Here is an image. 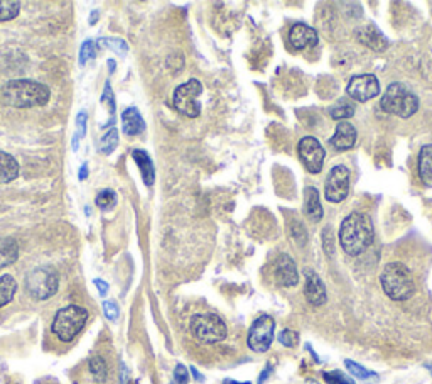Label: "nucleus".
Returning a JSON list of instances; mask_svg holds the SVG:
<instances>
[{
  "label": "nucleus",
  "instance_id": "a211bd4d",
  "mask_svg": "<svg viewBox=\"0 0 432 384\" xmlns=\"http://www.w3.org/2000/svg\"><path fill=\"white\" fill-rule=\"evenodd\" d=\"M122 129L127 136H139L145 131V122L137 108L130 107L122 113Z\"/></svg>",
  "mask_w": 432,
  "mask_h": 384
},
{
  "label": "nucleus",
  "instance_id": "b1692460",
  "mask_svg": "<svg viewBox=\"0 0 432 384\" xmlns=\"http://www.w3.org/2000/svg\"><path fill=\"white\" fill-rule=\"evenodd\" d=\"M331 117L334 118V121H341L344 122L346 118H350L355 116V105H353L350 100H344L341 98L339 102H336L331 107Z\"/></svg>",
  "mask_w": 432,
  "mask_h": 384
},
{
  "label": "nucleus",
  "instance_id": "9b49d317",
  "mask_svg": "<svg viewBox=\"0 0 432 384\" xmlns=\"http://www.w3.org/2000/svg\"><path fill=\"white\" fill-rule=\"evenodd\" d=\"M299 158H301L306 170L312 173V175H316V173L323 170L326 153L316 137H304L299 143Z\"/></svg>",
  "mask_w": 432,
  "mask_h": 384
},
{
  "label": "nucleus",
  "instance_id": "79ce46f5",
  "mask_svg": "<svg viewBox=\"0 0 432 384\" xmlns=\"http://www.w3.org/2000/svg\"><path fill=\"white\" fill-rule=\"evenodd\" d=\"M427 369H429L431 374H432V365H431V364H427Z\"/></svg>",
  "mask_w": 432,
  "mask_h": 384
},
{
  "label": "nucleus",
  "instance_id": "cd10ccee",
  "mask_svg": "<svg viewBox=\"0 0 432 384\" xmlns=\"http://www.w3.org/2000/svg\"><path fill=\"white\" fill-rule=\"evenodd\" d=\"M118 144V131L117 129H110L107 134L103 136V139L100 141V151H102L103 154H110L113 153V149L117 148Z\"/></svg>",
  "mask_w": 432,
  "mask_h": 384
},
{
  "label": "nucleus",
  "instance_id": "4be33fe9",
  "mask_svg": "<svg viewBox=\"0 0 432 384\" xmlns=\"http://www.w3.org/2000/svg\"><path fill=\"white\" fill-rule=\"evenodd\" d=\"M17 256H19V246L17 242L7 237V239H0V268H6L9 264L16 263Z\"/></svg>",
  "mask_w": 432,
  "mask_h": 384
},
{
  "label": "nucleus",
  "instance_id": "4c0bfd02",
  "mask_svg": "<svg viewBox=\"0 0 432 384\" xmlns=\"http://www.w3.org/2000/svg\"><path fill=\"white\" fill-rule=\"evenodd\" d=\"M120 384H128V371H127L125 364H122V371H120Z\"/></svg>",
  "mask_w": 432,
  "mask_h": 384
},
{
  "label": "nucleus",
  "instance_id": "aec40b11",
  "mask_svg": "<svg viewBox=\"0 0 432 384\" xmlns=\"http://www.w3.org/2000/svg\"><path fill=\"white\" fill-rule=\"evenodd\" d=\"M132 156H134V161L139 164L142 178H144V183L147 186H150L155 180V170H154V163L153 159H150L149 154L145 153V151L137 149L132 153Z\"/></svg>",
  "mask_w": 432,
  "mask_h": 384
},
{
  "label": "nucleus",
  "instance_id": "a878e982",
  "mask_svg": "<svg viewBox=\"0 0 432 384\" xmlns=\"http://www.w3.org/2000/svg\"><path fill=\"white\" fill-rule=\"evenodd\" d=\"M90 373L93 374L96 383H103L107 379V364H105V360L100 355H95V358L90 359Z\"/></svg>",
  "mask_w": 432,
  "mask_h": 384
},
{
  "label": "nucleus",
  "instance_id": "9d476101",
  "mask_svg": "<svg viewBox=\"0 0 432 384\" xmlns=\"http://www.w3.org/2000/svg\"><path fill=\"white\" fill-rule=\"evenodd\" d=\"M348 193H350V170L343 164H338L326 178V200L331 203H341Z\"/></svg>",
  "mask_w": 432,
  "mask_h": 384
},
{
  "label": "nucleus",
  "instance_id": "f3484780",
  "mask_svg": "<svg viewBox=\"0 0 432 384\" xmlns=\"http://www.w3.org/2000/svg\"><path fill=\"white\" fill-rule=\"evenodd\" d=\"M304 213L311 222H319L323 218V205L319 200V191L314 186L304 188Z\"/></svg>",
  "mask_w": 432,
  "mask_h": 384
},
{
  "label": "nucleus",
  "instance_id": "dca6fc26",
  "mask_svg": "<svg viewBox=\"0 0 432 384\" xmlns=\"http://www.w3.org/2000/svg\"><path fill=\"white\" fill-rule=\"evenodd\" d=\"M356 143V129L350 122H339L336 126V132L331 137V146L336 151H348Z\"/></svg>",
  "mask_w": 432,
  "mask_h": 384
},
{
  "label": "nucleus",
  "instance_id": "bb28decb",
  "mask_svg": "<svg viewBox=\"0 0 432 384\" xmlns=\"http://www.w3.org/2000/svg\"><path fill=\"white\" fill-rule=\"evenodd\" d=\"M344 365H346V369L350 371V374H353L356 379H360V381H371V379H376V374L369 371V369H365L363 365L353 363V360H344Z\"/></svg>",
  "mask_w": 432,
  "mask_h": 384
},
{
  "label": "nucleus",
  "instance_id": "c9c22d12",
  "mask_svg": "<svg viewBox=\"0 0 432 384\" xmlns=\"http://www.w3.org/2000/svg\"><path fill=\"white\" fill-rule=\"evenodd\" d=\"M95 286L98 288V293L102 295V296H105V295L108 293V285L103 280H95Z\"/></svg>",
  "mask_w": 432,
  "mask_h": 384
},
{
  "label": "nucleus",
  "instance_id": "6e6552de",
  "mask_svg": "<svg viewBox=\"0 0 432 384\" xmlns=\"http://www.w3.org/2000/svg\"><path fill=\"white\" fill-rule=\"evenodd\" d=\"M59 278L53 268L43 266L34 269L26 278V288L34 300H48L58 291Z\"/></svg>",
  "mask_w": 432,
  "mask_h": 384
},
{
  "label": "nucleus",
  "instance_id": "ea45409f",
  "mask_svg": "<svg viewBox=\"0 0 432 384\" xmlns=\"http://www.w3.org/2000/svg\"><path fill=\"white\" fill-rule=\"evenodd\" d=\"M86 170H88V166H86V164H85V166H83V168H81V173H80V180H85V178H86V175H88V173H86Z\"/></svg>",
  "mask_w": 432,
  "mask_h": 384
},
{
  "label": "nucleus",
  "instance_id": "f03ea898",
  "mask_svg": "<svg viewBox=\"0 0 432 384\" xmlns=\"http://www.w3.org/2000/svg\"><path fill=\"white\" fill-rule=\"evenodd\" d=\"M51 91L43 84L34 80H12L4 86V102L16 108L43 107L49 102Z\"/></svg>",
  "mask_w": 432,
  "mask_h": 384
},
{
  "label": "nucleus",
  "instance_id": "58836bf2",
  "mask_svg": "<svg viewBox=\"0 0 432 384\" xmlns=\"http://www.w3.org/2000/svg\"><path fill=\"white\" fill-rule=\"evenodd\" d=\"M191 373H192V376H195V378L197 379V381H203V379H205L203 376H201V374H200V373H197V371H196V368H191Z\"/></svg>",
  "mask_w": 432,
  "mask_h": 384
},
{
  "label": "nucleus",
  "instance_id": "c85d7f7f",
  "mask_svg": "<svg viewBox=\"0 0 432 384\" xmlns=\"http://www.w3.org/2000/svg\"><path fill=\"white\" fill-rule=\"evenodd\" d=\"M117 203V193L113 190H102L96 196V205L100 208H112Z\"/></svg>",
  "mask_w": 432,
  "mask_h": 384
},
{
  "label": "nucleus",
  "instance_id": "5701e85b",
  "mask_svg": "<svg viewBox=\"0 0 432 384\" xmlns=\"http://www.w3.org/2000/svg\"><path fill=\"white\" fill-rule=\"evenodd\" d=\"M16 291H17V283L11 274H4V276H0V308L6 306L7 303H11Z\"/></svg>",
  "mask_w": 432,
  "mask_h": 384
},
{
  "label": "nucleus",
  "instance_id": "f8f14e48",
  "mask_svg": "<svg viewBox=\"0 0 432 384\" xmlns=\"http://www.w3.org/2000/svg\"><path fill=\"white\" fill-rule=\"evenodd\" d=\"M348 97L356 100V102H369L380 94V84L375 75L365 73V75H356L350 80L346 86Z\"/></svg>",
  "mask_w": 432,
  "mask_h": 384
},
{
  "label": "nucleus",
  "instance_id": "39448f33",
  "mask_svg": "<svg viewBox=\"0 0 432 384\" xmlns=\"http://www.w3.org/2000/svg\"><path fill=\"white\" fill-rule=\"evenodd\" d=\"M86 320H88V312L83 306L70 305L59 310L54 317L53 332L61 342H71L83 330Z\"/></svg>",
  "mask_w": 432,
  "mask_h": 384
},
{
  "label": "nucleus",
  "instance_id": "c756f323",
  "mask_svg": "<svg viewBox=\"0 0 432 384\" xmlns=\"http://www.w3.org/2000/svg\"><path fill=\"white\" fill-rule=\"evenodd\" d=\"M324 381L328 384H355L351 378H348L346 374L339 373V371H333V373H324Z\"/></svg>",
  "mask_w": 432,
  "mask_h": 384
},
{
  "label": "nucleus",
  "instance_id": "72a5a7b5",
  "mask_svg": "<svg viewBox=\"0 0 432 384\" xmlns=\"http://www.w3.org/2000/svg\"><path fill=\"white\" fill-rule=\"evenodd\" d=\"M103 313L108 320L115 322V320L118 318V315H120V310H118V306L115 301H103Z\"/></svg>",
  "mask_w": 432,
  "mask_h": 384
},
{
  "label": "nucleus",
  "instance_id": "2eb2a0df",
  "mask_svg": "<svg viewBox=\"0 0 432 384\" xmlns=\"http://www.w3.org/2000/svg\"><path fill=\"white\" fill-rule=\"evenodd\" d=\"M304 295L307 301L312 306H321L326 303L328 296H326V288L324 283L321 281V278L316 273L307 271L306 274V288H304Z\"/></svg>",
  "mask_w": 432,
  "mask_h": 384
},
{
  "label": "nucleus",
  "instance_id": "0eeeda50",
  "mask_svg": "<svg viewBox=\"0 0 432 384\" xmlns=\"http://www.w3.org/2000/svg\"><path fill=\"white\" fill-rule=\"evenodd\" d=\"M201 94H203V85H201L200 80L192 79L190 81H186V84L179 85L178 89L174 90V95H173L174 107H176V111L179 113H182V116H186L190 118L200 117Z\"/></svg>",
  "mask_w": 432,
  "mask_h": 384
},
{
  "label": "nucleus",
  "instance_id": "7ed1b4c3",
  "mask_svg": "<svg viewBox=\"0 0 432 384\" xmlns=\"http://www.w3.org/2000/svg\"><path fill=\"white\" fill-rule=\"evenodd\" d=\"M380 285L394 301H406L416 291L411 269L402 263H389L380 274Z\"/></svg>",
  "mask_w": 432,
  "mask_h": 384
},
{
  "label": "nucleus",
  "instance_id": "e433bc0d",
  "mask_svg": "<svg viewBox=\"0 0 432 384\" xmlns=\"http://www.w3.org/2000/svg\"><path fill=\"white\" fill-rule=\"evenodd\" d=\"M270 373H272V364H267V368H265V371L260 374V378H259V384H264L265 381H267L269 379V376H270Z\"/></svg>",
  "mask_w": 432,
  "mask_h": 384
},
{
  "label": "nucleus",
  "instance_id": "ddd939ff",
  "mask_svg": "<svg viewBox=\"0 0 432 384\" xmlns=\"http://www.w3.org/2000/svg\"><path fill=\"white\" fill-rule=\"evenodd\" d=\"M274 276L279 286L291 288L296 286L299 283V273L296 268V263L289 254H280L275 259V268H274Z\"/></svg>",
  "mask_w": 432,
  "mask_h": 384
},
{
  "label": "nucleus",
  "instance_id": "393cba45",
  "mask_svg": "<svg viewBox=\"0 0 432 384\" xmlns=\"http://www.w3.org/2000/svg\"><path fill=\"white\" fill-rule=\"evenodd\" d=\"M21 11V4L17 0H0V22L11 21L17 17Z\"/></svg>",
  "mask_w": 432,
  "mask_h": 384
},
{
  "label": "nucleus",
  "instance_id": "423d86ee",
  "mask_svg": "<svg viewBox=\"0 0 432 384\" xmlns=\"http://www.w3.org/2000/svg\"><path fill=\"white\" fill-rule=\"evenodd\" d=\"M191 333L201 344H216L227 337V325L218 315L200 313L191 318Z\"/></svg>",
  "mask_w": 432,
  "mask_h": 384
},
{
  "label": "nucleus",
  "instance_id": "f704fd0d",
  "mask_svg": "<svg viewBox=\"0 0 432 384\" xmlns=\"http://www.w3.org/2000/svg\"><path fill=\"white\" fill-rule=\"evenodd\" d=\"M91 48H93V43H91V41H85V44L81 46V53H80L81 65H85V63L88 61V58H95V51Z\"/></svg>",
  "mask_w": 432,
  "mask_h": 384
},
{
  "label": "nucleus",
  "instance_id": "7c9ffc66",
  "mask_svg": "<svg viewBox=\"0 0 432 384\" xmlns=\"http://www.w3.org/2000/svg\"><path fill=\"white\" fill-rule=\"evenodd\" d=\"M279 342L282 344L284 347H296L299 344V335L297 332L294 330H289V328H286V330H282L279 333Z\"/></svg>",
  "mask_w": 432,
  "mask_h": 384
},
{
  "label": "nucleus",
  "instance_id": "20e7f679",
  "mask_svg": "<svg viewBox=\"0 0 432 384\" xmlns=\"http://www.w3.org/2000/svg\"><path fill=\"white\" fill-rule=\"evenodd\" d=\"M380 107L381 111L392 113V116L408 118L419 111V98L408 86L395 81L385 90Z\"/></svg>",
  "mask_w": 432,
  "mask_h": 384
},
{
  "label": "nucleus",
  "instance_id": "2f4dec72",
  "mask_svg": "<svg viewBox=\"0 0 432 384\" xmlns=\"http://www.w3.org/2000/svg\"><path fill=\"white\" fill-rule=\"evenodd\" d=\"M100 46H107V48L113 49V51H117L118 54H125L128 46L123 43L122 39H100L98 41Z\"/></svg>",
  "mask_w": 432,
  "mask_h": 384
},
{
  "label": "nucleus",
  "instance_id": "a19ab883",
  "mask_svg": "<svg viewBox=\"0 0 432 384\" xmlns=\"http://www.w3.org/2000/svg\"><path fill=\"white\" fill-rule=\"evenodd\" d=\"M223 384H252V383H238V381H233V379H225Z\"/></svg>",
  "mask_w": 432,
  "mask_h": 384
},
{
  "label": "nucleus",
  "instance_id": "473e14b6",
  "mask_svg": "<svg viewBox=\"0 0 432 384\" xmlns=\"http://www.w3.org/2000/svg\"><path fill=\"white\" fill-rule=\"evenodd\" d=\"M190 383V373L182 364H178L173 374V384H187Z\"/></svg>",
  "mask_w": 432,
  "mask_h": 384
},
{
  "label": "nucleus",
  "instance_id": "1a4fd4ad",
  "mask_svg": "<svg viewBox=\"0 0 432 384\" xmlns=\"http://www.w3.org/2000/svg\"><path fill=\"white\" fill-rule=\"evenodd\" d=\"M274 332L275 320L270 315H260L248 330L247 345L254 352H267L274 342Z\"/></svg>",
  "mask_w": 432,
  "mask_h": 384
},
{
  "label": "nucleus",
  "instance_id": "6ab92c4d",
  "mask_svg": "<svg viewBox=\"0 0 432 384\" xmlns=\"http://www.w3.org/2000/svg\"><path fill=\"white\" fill-rule=\"evenodd\" d=\"M19 176V163L11 154L0 151V185L14 181Z\"/></svg>",
  "mask_w": 432,
  "mask_h": 384
},
{
  "label": "nucleus",
  "instance_id": "f257e3e1",
  "mask_svg": "<svg viewBox=\"0 0 432 384\" xmlns=\"http://www.w3.org/2000/svg\"><path fill=\"white\" fill-rule=\"evenodd\" d=\"M374 222L366 213L353 212L339 227V242L348 256H360L374 242Z\"/></svg>",
  "mask_w": 432,
  "mask_h": 384
},
{
  "label": "nucleus",
  "instance_id": "412c9836",
  "mask_svg": "<svg viewBox=\"0 0 432 384\" xmlns=\"http://www.w3.org/2000/svg\"><path fill=\"white\" fill-rule=\"evenodd\" d=\"M419 176L426 186H432V144H426L419 153Z\"/></svg>",
  "mask_w": 432,
  "mask_h": 384
},
{
  "label": "nucleus",
  "instance_id": "4468645a",
  "mask_svg": "<svg viewBox=\"0 0 432 384\" xmlns=\"http://www.w3.org/2000/svg\"><path fill=\"white\" fill-rule=\"evenodd\" d=\"M289 41L294 49H307L318 46V33L312 27H309L304 22H296L291 27L289 33Z\"/></svg>",
  "mask_w": 432,
  "mask_h": 384
}]
</instances>
